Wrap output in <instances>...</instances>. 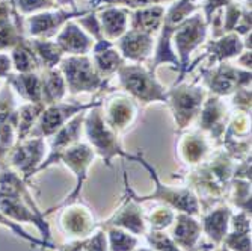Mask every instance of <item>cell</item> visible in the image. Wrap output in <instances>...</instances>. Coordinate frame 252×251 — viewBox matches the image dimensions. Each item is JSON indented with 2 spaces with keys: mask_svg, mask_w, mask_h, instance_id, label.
<instances>
[{
  "mask_svg": "<svg viewBox=\"0 0 252 251\" xmlns=\"http://www.w3.org/2000/svg\"><path fill=\"white\" fill-rule=\"evenodd\" d=\"M205 56L209 58L207 65L205 67H213L216 64L220 62H226L233 58H237L239 55H242L245 52V45H243V39L239 34L236 32H230L225 34L219 38L210 39L205 45ZM202 56V58H205Z\"/></svg>",
  "mask_w": 252,
  "mask_h": 251,
  "instance_id": "25",
  "label": "cell"
},
{
  "mask_svg": "<svg viewBox=\"0 0 252 251\" xmlns=\"http://www.w3.org/2000/svg\"><path fill=\"white\" fill-rule=\"evenodd\" d=\"M85 113L80 112L74 118H71L66 124H63L53 136H50V145H49V154L44 159L42 164L38 168V173L47 170L53 164H58V157L71 145L79 143V138L83 130V120H85ZM36 173V174H38Z\"/></svg>",
  "mask_w": 252,
  "mask_h": 251,
  "instance_id": "19",
  "label": "cell"
},
{
  "mask_svg": "<svg viewBox=\"0 0 252 251\" xmlns=\"http://www.w3.org/2000/svg\"><path fill=\"white\" fill-rule=\"evenodd\" d=\"M226 197L230 198L234 208L251 215V181L242 179H231Z\"/></svg>",
  "mask_w": 252,
  "mask_h": 251,
  "instance_id": "36",
  "label": "cell"
},
{
  "mask_svg": "<svg viewBox=\"0 0 252 251\" xmlns=\"http://www.w3.org/2000/svg\"><path fill=\"white\" fill-rule=\"evenodd\" d=\"M20 14L14 8V14L9 18L0 20V52L12 50L25 38V25Z\"/></svg>",
  "mask_w": 252,
  "mask_h": 251,
  "instance_id": "33",
  "label": "cell"
},
{
  "mask_svg": "<svg viewBox=\"0 0 252 251\" xmlns=\"http://www.w3.org/2000/svg\"><path fill=\"white\" fill-rule=\"evenodd\" d=\"M9 56L17 73H39L42 70L41 61L26 36L11 50Z\"/></svg>",
  "mask_w": 252,
  "mask_h": 251,
  "instance_id": "32",
  "label": "cell"
},
{
  "mask_svg": "<svg viewBox=\"0 0 252 251\" xmlns=\"http://www.w3.org/2000/svg\"><path fill=\"white\" fill-rule=\"evenodd\" d=\"M201 214H202V219H201L202 233L209 236L213 245H222L225 236L228 235V230H230V221L234 214L233 208L230 204L219 203L216 206Z\"/></svg>",
  "mask_w": 252,
  "mask_h": 251,
  "instance_id": "22",
  "label": "cell"
},
{
  "mask_svg": "<svg viewBox=\"0 0 252 251\" xmlns=\"http://www.w3.org/2000/svg\"><path fill=\"white\" fill-rule=\"evenodd\" d=\"M113 44L127 62L144 64L153 53L154 38L153 35L141 31L127 29L126 34Z\"/></svg>",
  "mask_w": 252,
  "mask_h": 251,
  "instance_id": "20",
  "label": "cell"
},
{
  "mask_svg": "<svg viewBox=\"0 0 252 251\" xmlns=\"http://www.w3.org/2000/svg\"><path fill=\"white\" fill-rule=\"evenodd\" d=\"M202 86L218 97H228L240 88L251 86V72L228 62L201 68Z\"/></svg>",
  "mask_w": 252,
  "mask_h": 251,
  "instance_id": "9",
  "label": "cell"
},
{
  "mask_svg": "<svg viewBox=\"0 0 252 251\" xmlns=\"http://www.w3.org/2000/svg\"><path fill=\"white\" fill-rule=\"evenodd\" d=\"M175 211L166 204H158L150 212H145V221L148 225V230H166L168 227L172 225L175 219Z\"/></svg>",
  "mask_w": 252,
  "mask_h": 251,
  "instance_id": "38",
  "label": "cell"
},
{
  "mask_svg": "<svg viewBox=\"0 0 252 251\" xmlns=\"http://www.w3.org/2000/svg\"><path fill=\"white\" fill-rule=\"evenodd\" d=\"M223 247L231 251H251V215L239 211L233 214L230 230L225 236Z\"/></svg>",
  "mask_w": 252,
  "mask_h": 251,
  "instance_id": "27",
  "label": "cell"
},
{
  "mask_svg": "<svg viewBox=\"0 0 252 251\" xmlns=\"http://www.w3.org/2000/svg\"><path fill=\"white\" fill-rule=\"evenodd\" d=\"M207 97V89L195 83H175L168 89V102L175 123V130L185 132L199 115L202 103Z\"/></svg>",
  "mask_w": 252,
  "mask_h": 251,
  "instance_id": "8",
  "label": "cell"
},
{
  "mask_svg": "<svg viewBox=\"0 0 252 251\" xmlns=\"http://www.w3.org/2000/svg\"><path fill=\"white\" fill-rule=\"evenodd\" d=\"M55 42L65 55H89L94 47V39L71 20L66 21L58 32Z\"/></svg>",
  "mask_w": 252,
  "mask_h": 251,
  "instance_id": "24",
  "label": "cell"
},
{
  "mask_svg": "<svg viewBox=\"0 0 252 251\" xmlns=\"http://www.w3.org/2000/svg\"><path fill=\"white\" fill-rule=\"evenodd\" d=\"M85 251H109L107 236L103 229H97L85 244Z\"/></svg>",
  "mask_w": 252,
  "mask_h": 251,
  "instance_id": "45",
  "label": "cell"
},
{
  "mask_svg": "<svg viewBox=\"0 0 252 251\" xmlns=\"http://www.w3.org/2000/svg\"><path fill=\"white\" fill-rule=\"evenodd\" d=\"M85 244H86V239L68 241L65 244L56 245L55 247V251H85Z\"/></svg>",
  "mask_w": 252,
  "mask_h": 251,
  "instance_id": "48",
  "label": "cell"
},
{
  "mask_svg": "<svg viewBox=\"0 0 252 251\" xmlns=\"http://www.w3.org/2000/svg\"><path fill=\"white\" fill-rule=\"evenodd\" d=\"M0 2H2V0H0Z\"/></svg>",
  "mask_w": 252,
  "mask_h": 251,
  "instance_id": "55",
  "label": "cell"
},
{
  "mask_svg": "<svg viewBox=\"0 0 252 251\" xmlns=\"http://www.w3.org/2000/svg\"><path fill=\"white\" fill-rule=\"evenodd\" d=\"M88 11H66V9H58V11H44L33 15H29L25 18V34H28L31 38L38 39H50L56 35L59 28H62L66 21L71 18H79L85 15Z\"/></svg>",
  "mask_w": 252,
  "mask_h": 251,
  "instance_id": "17",
  "label": "cell"
},
{
  "mask_svg": "<svg viewBox=\"0 0 252 251\" xmlns=\"http://www.w3.org/2000/svg\"><path fill=\"white\" fill-rule=\"evenodd\" d=\"M14 65L11 56L5 52H0V80H6L8 76L12 74Z\"/></svg>",
  "mask_w": 252,
  "mask_h": 251,
  "instance_id": "47",
  "label": "cell"
},
{
  "mask_svg": "<svg viewBox=\"0 0 252 251\" xmlns=\"http://www.w3.org/2000/svg\"><path fill=\"white\" fill-rule=\"evenodd\" d=\"M231 105L234 106L236 112L251 113V86L237 89L231 94Z\"/></svg>",
  "mask_w": 252,
  "mask_h": 251,
  "instance_id": "43",
  "label": "cell"
},
{
  "mask_svg": "<svg viewBox=\"0 0 252 251\" xmlns=\"http://www.w3.org/2000/svg\"><path fill=\"white\" fill-rule=\"evenodd\" d=\"M175 154L178 161L188 167L199 165L210 154L209 136L198 132H180L175 141Z\"/></svg>",
  "mask_w": 252,
  "mask_h": 251,
  "instance_id": "21",
  "label": "cell"
},
{
  "mask_svg": "<svg viewBox=\"0 0 252 251\" xmlns=\"http://www.w3.org/2000/svg\"><path fill=\"white\" fill-rule=\"evenodd\" d=\"M144 236H145L150 248H153L156 251H185L172 241V238L168 233H165V230H162V232L148 230Z\"/></svg>",
  "mask_w": 252,
  "mask_h": 251,
  "instance_id": "41",
  "label": "cell"
},
{
  "mask_svg": "<svg viewBox=\"0 0 252 251\" xmlns=\"http://www.w3.org/2000/svg\"><path fill=\"white\" fill-rule=\"evenodd\" d=\"M45 138H26L18 141L6 156V165L21 174L23 180L28 183L38 173L45 157Z\"/></svg>",
  "mask_w": 252,
  "mask_h": 251,
  "instance_id": "12",
  "label": "cell"
},
{
  "mask_svg": "<svg viewBox=\"0 0 252 251\" xmlns=\"http://www.w3.org/2000/svg\"><path fill=\"white\" fill-rule=\"evenodd\" d=\"M103 3L110 5V6H117L123 5L128 9H141V8H148V6H156L165 2H171V0H101Z\"/></svg>",
  "mask_w": 252,
  "mask_h": 251,
  "instance_id": "44",
  "label": "cell"
},
{
  "mask_svg": "<svg viewBox=\"0 0 252 251\" xmlns=\"http://www.w3.org/2000/svg\"><path fill=\"white\" fill-rule=\"evenodd\" d=\"M14 89V93L25 102L42 103L41 76L39 73H17L8 76L5 80Z\"/></svg>",
  "mask_w": 252,
  "mask_h": 251,
  "instance_id": "29",
  "label": "cell"
},
{
  "mask_svg": "<svg viewBox=\"0 0 252 251\" xmlns=\"http://www.w3.org/2000/svg\"><path fill=\"white\" fill-rule=\"evenodd\" d=\"M44 103H21L18 105V120H17V143L29 138V135L35 124L38 123L41 113L44 110ZM15 143V144H17Z\"/></svg>",
  "mask_w": 252,
  "mask_h": 251,
  "instance_id": "34",
  "label": "cell"
},
{
  "mask_svg": "<svg viewBox=\"0 0 252 251\" xmlns=\"http://www.w3.org/2000/svg\"><path fill=\"white\" fill-rule=\"evenodd\" d=\"M109 227H118V229L127 230L134 236L145 235L148 232V225L145 221V212L142 209V204L134 201L128 194L124 192L123 201L118 209L112 214L103 222H98V229H109Z\"/></svg>",
  "mask_w": 252,
  "mask_h": 251,
  "instance_id": "16",
  "label": "cell"
},
{
  "mask_svg": "<svg viewBox=\"0 0 252 251\" xmlns=\"http://www.w3.org/2000/svg\"><path fill=\"white\" fill-rule=\"evenodd\" d=\"M237 62L240 68H243V70H249L251 72V50H245L242 55L237 56Z\"/></svg>",
  "mask_w": 252,
  "mask_h": 251,
  "instance_id": "49",
  "label": "cell"
},
{
  "mask_svg": "<svg viewBox=\"0 0 252 251\" xmlns=\"http://www.w3.org/2000/svg\"><path fill=\"white\" fill-rule=\"evenodd\" d=\"M100 108L106 124L118 135L126 133L139 117V103L128 94H112L101 100Z\"/></svg>",
  "mask_w": 252,
  "mask_h": 251,
  "instance_id": "15",
  "label": "cell"
},
{
  "mask_svg": "<svg viewBox=\"0 0 252 251\" xmlns=\"http://www.w3.org/2000/svg\"><path fill=\"white\" fill-rule=\"evenodd\" d=\"M77 25L94 39V42H98V41H103L104 36H103V31H101V26H100V20L97 17V11L93 9V11H88L85 15L79 17L77 18Z\"/></svg>",
  "mask_w": 252,
  "mask_h": 251,
  "instance_id": "42",
  "label": "cell"
},
{
  "mask_svg": "<svg viewBox=\"0 0 252 251\" xmlns=\"http://www.w3.org/2000/svg\"><path fill=\"white\" fill-rule=\"evenodd\" d=\"M209 34V25L201 11L183 20L172 32V47L180 61V73L175 83L185 80L190 64V55L205 42ZM174 83V85H175Z\"/></svg>",
  "mask_w": 252,
  "mask_h": 251,
  "instance_id": "6",
  "label": "cell"
},
{
  "mask_svg": "<svg viewBox=\"0 0 252 251\" xmlns=\"http://www.w3.org/2000/svg\"><path fill=\"white\" fill-rule=\"evenodd\" d=\"M59 70L63 74L66 91L70 96L104 89L109 82V79H104L98 73L89 55L63 56L59 62Z\"/></svg>",
  "mask_w": 252,
  "mask_h": 251,
  "instance_id": "7",
  "label": "cell"
},
{
  "mask_svg": "<svg viewBox=\"0 0 252 251\" xmlns=\"http://www.w3.org/2000/svg\"><path fill=\"white\" fill-rule=\"evenodd\" d=\"M134 251H156V250H153V248H150V247H137Z\"/></svg>",
  "mask_w": 252,
  "mask_h": 251,
  "instance_id": "52",
  "label": "cell"
},
{
  "mask_svg": "<svg viewBox=\"0 0 252 251\" xmlns=\"http://www.w3.org/2000/svg\"><path fill=\"white\" fill-rule=\"evenodd\" d=\"M202 251H231V250H228L223 245H213V244L205 245V244H202Z\"/></svg>",
  "mask_w": 252,
  "mask_h": 251,
  "instance_id": "50",
  "label": "cell"
},
{
  "mask_svg": "<svg viewBox=\"0 0 252 251\" xmlns=\"http://www.w3.org/2000/svg\"><path fill=\"white\" fill-rule=\"evenodd\" d=\"M17 110L15 93L5 82L0 88V167L6 165V156L17 143Z\"/></svg>",
  "mask_w": 252,
  "mask_h": 251,
  "instance_id": "14",
  "label": "cell"
},
{
  "mask_svg": "<svg viewBox=\"0 0 252 251\" xmlns=\"http://www.w3.org/2000/svg\"><path fill=\"white\" fill-rule=\"evenodd\" d=\"M97 17L100 20V26H101L104 39L115 42L118 38H121L126 34L127 25H128L127 9L118 8V6H109V8H104L101 12H98Z\"/></svg>",
  "mask_w": 252,
  "mask_h": 251,
  "instance_id": "28",
  "label": "cell"
},
{
  "mask_svg": "<svg viewBox=\"0 0 252 251\" xmlns=\"http://www.w3.org/2000/svg\"><path fill=\"white\" fill-rule=\"evenodd\" d=\"M59 227L70 241L74 239H88L98 229V222L86 203L80 198L62 206V211L58 216Z\"/></svg>",
  "mask_w": 252,
  "mask_h": 251,
  "instance_id": "13",
  "label": "cell"
},
{
  "mask_svg": "<svg viewBox=\"0 0 252 251\" xmlns=\"http://www.w3.org/2000/svg\"><path fill=\"white\" fill-rule=\"evenodd\" d=\"M0 212L14 222L33 224L45 242H52L47 216L39 209L29 186L11 167H0Z\"/></svg>",
  "mask_w": 252,
  "mask_h": 251,
  "instance_id": "2",
  "label": "cell"
},
{
  "mask_svg": "<svg viewBox=\"0 0 252 251\" xmlns=\"http://www.w3.org/2000/svg\"><path fill=\"white\" fill-rule=\"evenodd\" d=\"M101 100H94V102H58L53 105H47L44 108L41 117L35 127L32 129L29 138H50L53 136L63 124H66L71 118H74L77 113L86 112L95 106H100Z\"/></svg>",
  "mask_w": 252,
  "mask_h": 251,
  "instance_id": "10",
  "label": "cell"
},
{
  "mask_svg": "<svg viewBox=\"0 0 252 251\" xmlns=\"http://www.w3.org/2000/svg\"><path fill=\"white\" fill-rule=\"evenodd\" d=\"M230 117V109L223 103L222 97L210 94L205 97L202 103V108L198 115V124L201 132L209 135V138H213L216 144L220 145Z\"/></svg>",
  "mask_w": 252,
  "mask_h": 251,
  "instance_id": "18",
  "label": "cell"
},
{
  "mask_svg": "<svg viewBox=\"0 0 252 251\" xmlns=\"http://www.w3.org/2000/svg\"><path fill=\"white\" fill-rule=\"evenodd\" d=\"M0 225L5 227V229H8V230H11L15 236L21 238L23 241L29 242L32 247H38V248H50V250H55V247H56V244L45 242L44 239H38V238H35V236L29 235V233H28L25 229H23V227H21L18 222L11 221V219H9L8 216H5L2 212H0Z\"/></svg>",
  "mask_w": 252,
  "mask_h": 251,
  "instance_id": "39",
  "label": "cell"
},
{
  "mask_svg": "<svg viewBox=\"0 0 252 251\" xmlns=\"http://www.w3.org/2000/svg\"><path fill=\"white\" fill-rule=\"evenodd\" d=\"M11 2L15 11L25 17L44 11H53L58 6L55 0H11Z\"/></svg>",
  "mask_w": 252,
  "mask_h": 251,
  "instance_id": "40",
  "label": "cell"
},
{
  "mask_svg": "<svg viewBox=\"0 0 252 251\" xmlns=\"http://www.w3.org/2000/svg\"><path fill=\"white\" fill-rule=\"evenodd\" d=\"M195 2H199V0H195Z\"/></svg>",
  "mask_w": 252,
  "mask_h": 251,
  "instance_id": "54",
  "label": "cell"
},
{
  "mask_svg": "<svg viewBox=\"0 0 252 251\" xmlns=\"http://www.w3.org/2000/svg\"><path fill=\"white\" fill-rule=\"evenodd\" d=\"M91 53H93L91 59H93L95 68L106 79H110V76L115 74L118 72V68L127 62L117 50L115 44L107 39L94 42V47L91 50Z\"/></svg>",
  "mask_w": 252,
  "mask_h": 251,
  "instance_id": "26",
  "label": "cell"
},
{
  "mask_svg": "<svg viewBox=\"0 0 252 251\" xmlns=\"http://www.w3.org/2000/svg\"><path fill=\"white\" fill-rule=\"evenodd\" d=\"M29 42L32 49L35 50L36 56L41 61L42 70L44 68H56L65 53L61 50L59 45L55 41L50 39H38V38H29Z\"/></svg>",
  "mask_w": 252,
  "mask_h": 251,
  "instance_id": "35",
  "label": "cell"
},
{
  "mask_svg": "<svg viewBox=\"0 0 252 251\" xmlns=\"http://www.w3.org/2000/svg\"><path fill=\"white\" fill-rule=\"evenodd\" d=\"M55 2L58 3V6H66V5H70L73 8V11H77L76 9V0H55Z\"/></svg>",
  "mask_w": 252,
  "mask_h": 251,
  "instance_id": "51",
  "label": "cell"
},
{
  "mask_svg": "<svg viewBox=\"0 0 252 251\" xmlns=\"http://www.w3.org/2000/svg\"><path fill=\"white\" fill-rule=\"evenodd\" d=\"M109 244V251H134L139 245V239L133 233L118 229V227H109L104 229Z\"/></svg>",
  "mask_w": 252,
  "mask_h": 251,
  "instance_id": "37",
  "label": "cell"
},
{
  "mask_svg": "<svg viewBox=\"0 0 252 251\" xmlns=\"http://www.w3.org/2000/svg\"><path fill=\"white\" fill-rule=\"evenodd\" d=\"M131 162H137L139 165H142L148 173L151 180L154 181V191L148 195H137L133 188L128 185L127 181V173L124 170V192L128 194L134 201L137 203H147V201H160L162 204H166V206L172 208L177 212H183L192 216H198L201 215V208H199V201L196 198V195L188 188V186H171V185H165L158 177V173L156 171V168L148 164V161H145L144 153L137 151L134 154H131Z\"/></svg>",
  "mask_w": 252,
  "mask_h": 251,
  "instance_id": "3",
  "label": "cell"
},
{
  "mask_svg": "<svg viewBox=\"0 0 252 251\" xmlns=\"http://www.w3.org/2000/svg\"><path fill=\"white\" fill-rule=\"evenodd\" d=\"M236 0H204V3L201 5V12L205 18V21H207V25L210 23L213 14L219 9H223L225 6L234 3Z\"/></svg>",
  "mask_w": 252,
  "mask_h": 251,
  "instance_id": "46",
  "label": "cell"
},
{
  "mask_svg": "<svg viewBox=\"0 0 252 251\" xmlns=\"http://www.w3.org/2000/svg\"><path fill=\"white\" fill-rule=\"evenodd\" d=\"M41 76V93H42V103L53 105L62 102L68 94L66 83L63 74L59 68H44L39 72Z\"/></svg>",
  "mask_w": 252,
  "mask_h": 251,
  "instance_id": "30",
  "label": "cell"
},
{
  "mask_svg": "<svg viewBox=\"0 0 252 251\" xmlns=\"http://www.w3.org/2000/svg\"><path fill=\"white\" fill-rule=\"evenodd\" d=\"M100 106L89 109L85 113L83 130L89 147L103 159L107 167H112V161L115 157H123L127 159V161H131V153H127L123 148L120 135L106 124Z\"/></svg>",
  "mask_w": 252,
  "mask_h": 251,
  "instance_id": "5",
  "label": "cell"
},
{
  "mask_svg": "<svg viewBox=\"0 0 252 251\" xmlns=\"http://www.w3.org/2000/svg\"><path fill=\"white\" fill-rule=\"evenodd\" d=\"M237 161L220 148L210 154V157H205L199 165L190 167L181 177L186 186L196 195L201 212L223 203Z\"/></svg>",
  "mask_w": 252,
  "mask_h": 251,
  "instance_id": "1",
  "label": "cell"
},
{
  "mask_svg": "<svg viewBox=\"0 0 252 251\" xmlns=\"http://www.w3.org/2000/svg\"><path fill=\"white\" fill-rule=\"evenodd\" d=\"M172 224L174 227L169 236L181 250H185V251L202 250V244H201L202 227H201V222L195 216L183 214V212H177Z\"/></svg>",
  "mask_w": 252,
  "mask_h": 251,
  "instance_id": "23",
  "label": "cell"
},
{
  "mask_svg": "<svg viewBox=\"0 0 252 251\" xmlns=\"http://www.w3.org/2000/svg\"><path fill=\"white\" fill-rule=\"evenodd\" d=\"M95 151L89 147V144L86 143H76L74 145H71L70 148H66L59 157H58V162H62L68 170H70L74 177H76V186H74V191L68 195L65 200H62L58 206L49 209L47 212H44L45 216H47L50 212L56 211V209H61L65 204H70L76 200L80 198V194H82V189H83V185L88 179V171H89V167L93 165L94 159H95Z\"/></svg>",
  "mask_w": 252,
  "mask_h": 251,
  "instance_id": "11",
  "label": "cell"
},
{
  "mask_svg": "<svg viewBox=\"0 0 252 251\" xmlns=\"http://www.w3.org/2000/svg\"><path fill=\"white\" fill-rule=\"evenodd\" d=\"M2 85H3V80H0V88H2Z\"/></svg>",
  "mask_w": 252,
  "mask_h": 251,
  "instance_id": "53",
  "label": "cell"
},
{
  "mask_svg": "<svg viewBox=\"0 0 252 251\" xmlns=\"http://www.w3.org/2000/svg\"><path fill=\"white\" fill-rule=\"evenodd\" d=\"M165 11L166 9L162 5L136 9L130 18V29L154 35L156 32L160 31V28L163 25Z\"/></svg>",
  "mask_w": 252,
  "mask_h": 251,
  "instance_id": "31",
  "label": "cell"
},
{
  "mask_svg": "<svg viewBox=\"0 0 252 251\" xmlns=\"http://www.w3.org/2000/svg\"><path fill=\"white\" fill-rule=\"evenodd\" d=\"M118 76L120 86L126 93L134 99L137 103H165L168 102V88H165L142 64H128L126 62L115 73Z\"/></svg>",
  "mask_w": 252,
  "mask_h": 251,
  "instance_id": "4",
  "label": "cell"
}]
</instances>
